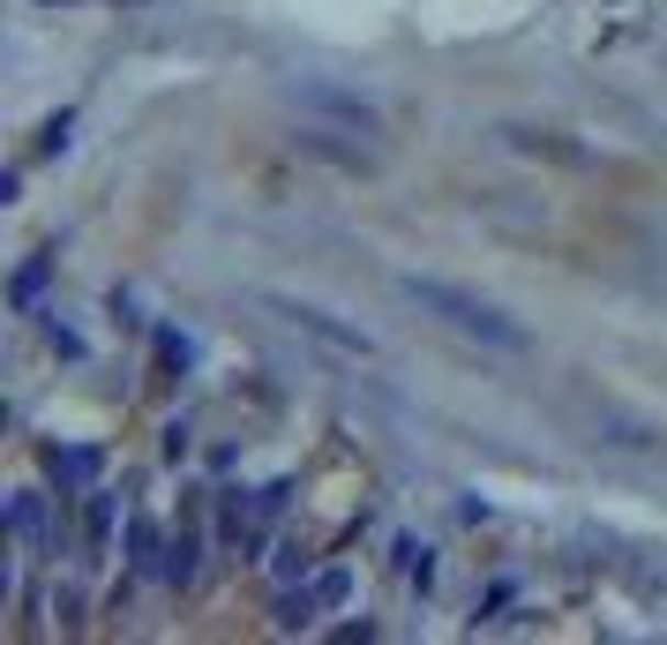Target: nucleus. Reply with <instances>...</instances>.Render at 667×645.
<instances>
[{"label":"nucleus","mask_w":667,"mask_h":645,"mask_svg":"<svg viewBox=\"0 0 667 645\" xmlns=\"http://www.w3.org/2000/svg\"><path fill=\"white\" fill-rule=\"evenodd\" d=\"M398 293H405L420 315H435L443 331L488 345V353H533V331H525L510 308H496L488 293H465V286L435 278V270H398Z\"/></svg>","instance_id":"f257e3e1"},{"label":"nucleus","mask_w":667,"mask_h":645,"mask_svg":"<svg viewBox=\"0 0 667 645\" xmlns=\"http://www.w3.org/2000/svg\"><path fill=\"white\" fill-rule=\"evenodd\" d=\"M278 323H292L300 338H315V345H331V353H345V360H376V338L360 331V323H337L331 308H315V301H263Z\"/></svg>","instance_id":"f03ea898"},{"label":"nucleus","mask_w":667,"mask_h":645,"mask_svg":"<svg viewBox=\"0 0 667 645\" xmlns=\"http://www.w3.org/2000/svg\"><path fill=\"white\" fill-rule=\"evenodd\" d=\"M300 105H315V113H331V121H345V129L376 135L382 113L368 105V98H353V90H331V84H300Z\"/></svg>","instance_id":"7ed1b4c3"},{"label":"nucleus","mask_w":667,"mask_h":645,"mask_svg":"<svg viewBox=\"0 0 667 645\" xmlns=\"http://www.w3.org/2000/svg\"><path fill=\"white\" fill-rule=\"evenodd\" d=\"M300 593H308V608H315V615H331V608L353 601V570H323V578H315V586H300Z\"/></svg>","instance_id":"20e7f679"},{"label":"nucleus","mask_w":667,"mask_h":645,"mask_svg":"<svg viewBox=\"0 0 667 645\" xmlns=\"http://www.w3.org/2000/svg\"><path fill=\"white\" fill-rule=\"evenodd\" d=\"M300 151H315V158H331V166H345V173H368V151L331 143V129H300Z\"/></svg>","instance_id":"39448f33"},{"label":"nucleus","mask_w":667,"mask_h":645,"mask_svg":"<svg viewBox=\"0 0 667 645\" xmlns=\"http://www.w3.org/2000/svg\"><path fill=\"white\" fill-rule=\"evenodd\" d=\"M8 533H15V541H45V496L23 488V496L8 503Z\"/></svg>","instance_id":"423d86ee"},{"label":"nucleus","mask_w":667,"mask_h":645,"mask_svg":"<svg viewBox=\"0 0 667 645\" xmlns=\"http://www.w3.org/2000/svg\"><path fill=\"white\" fill-rule=\"evenodd\" d=\"M127 563L135 570H158V525L151 518H127Z\"/></svg>","instance_id":"0eeeda50"},{"label":"nucleus","mask_w":667,"mask_h":645,"mask_svg":"<svg viewBox=\"0 0 667 645\" xmlns=\"http://www.w3.org/2000/svg\"><path fill=\"white\" fill-rule=\"evenodd\" d=\"M398 570H405L413 586H435V548H427V541H398Z\"/></svg>","instance_id":"6e6552de"},{"label":"nucleus","mask_w":667,"mask_h":645,"mask_svg":"<svg viewBox=\"0 0 667 645\" xmlns=\"http://www.w3.org/2000/svg\"><path fill=\"white\" fill-rule=\"evenodd\" d=\"M158 578H166V586H188V578H196V541H188V533H180V541L166 548V563H158Z\"/></svg>","instance_id":"1a4fd4ad"},{"label":"nucleus","mask_w":667,"mask_h":645,"mask_svg":"<svg viewBox=\"0 0 667 645\" xmlns=\"http://www.w3.org/2000/svg\"><path fill=\"white\" fill-rule=\"evenodd\" d=\"M38 286H45V263H23V270H15V286H8V301L31 308V301H38Z\"/></svg>","instance_id":"9d476101"}]
</instances>
